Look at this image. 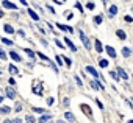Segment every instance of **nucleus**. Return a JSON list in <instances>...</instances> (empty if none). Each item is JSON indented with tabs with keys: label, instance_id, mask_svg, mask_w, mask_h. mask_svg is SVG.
I'll return each mask as SVG.
<instances>
[{
	"label": "nucleus",
	"instance_id": "1",
	"mask_svg": "<svg viewBox=\"0 0 133 123\" xmlns=\"http://www.w3.org/2000/svg\"><path fill=\"white\" fill-rule=\"evenodd\" d=\"M80 39H82V42H83V45L86 47V48L91 50V42H89V39L86 38V34H85L83 31H80Z\"/></svg>",
	"mask_w": 133,
	"mask_h": 123
},
{
	"label": "nucleus",
	"instance_id": "2",
	"mask_svg": "<svg viewBox=\"0 0 133 123\" xmlns=\"http://www.w3.org/2000/svg\"><path fill=\"white\" fill-rule=\"evenodd\" d=\"M33 93L34 95H42V83L38 81V83L33 86Z\"/></svg>",
	"mask_w": 133,
	"mask_h": 123
},
{
	"label": "nucleus",
	"instance_id": "3",
	"mask_svg": "<svg viewBox=\"0 0 133 123\" xmlns=\"http://www.w3.org/2000/svg\"><path fill=\"white\" fill-rule=\"evenodd\" d=\"M56 27H58V30H63V31H69V33H74L72 27H67V25H61V23H56Z\"/></svg>",
	"mask_w": 133,
	"mask_h": 123
},
{
	"label": "nucleus",
	"instance_id": "4",
	"mask_svg": "<svg viewBox=\"0 0 133 123\" xmlns=\"http://www.w3.org/2000/svg\"><path fill=\"white\" fill-rule=\"evenodd\" d=\"M80 108H82V111H83V112H85L86 115H88V117H92V112H91V109H89L88 104H82Z\"/></svg>",
	"mask_w": 133,
	"mask_h": 123
},
{
	"label": "nucleus",
	"instance_id": "5",
	"mask_svg": "<svg viewBox=\"0 0 133 123\" xmlns=\"http://www.w3.org/2000/svg\"><path fill=\"white\" fill-rule=\"evenodd\" d=\"M2 5L5 8H9V9H17V6L14 3H11V2H6V0H5V2H2Z\"/></svg>",
	"mask_w": 133,
	"mask_h": 123
},
{
	"label": "nucleus",
	"instance_id": "6",
	"mask_svg": "<svg viewBox=\"0 0 133 123\" xmlns=\"http://www.w3.org/2000/svg\"><path fill=\"white\" fill-rule=\"evenodd\" d=\"M6 97H8V98H16V92H14V89H11V87H6Z\"/></svg>",
	"mask_w": 133,
	"mask_h": 123
},
{
	"label": "nucleus",
	"instance_id": "7",
	"mask_svg": "<svg viewBox=\"0 0 133 123\" xmlns=\"http://www.w3.org/2000/svg\"><path fill=\"white\" fill-rule=\"evenodd\" d=\"M86 70H88V73H91V75H94L96 78L99 77V73H97V70H96L94 67H92V66H88V67H86Z\"/></svg>",
	"mask_w": 133,
	"mask_h": 123
},
{
	"label": "nucleus",
	"instance_id": "8",
	"mask_svg": "<svg viewBox=\"0 0 133 123\" xmlns=\"http://www.w3.org/2000/svg\"><path fill=\"white\" fill-rule=\"evenodd\" d=\"M107 53L110 55V58H116V51H114V48H113V47H107Z\"/></svg>",
	"mask_w": 133,
	"mask_h": 123
},
{
	"label": "nucleus",
	"instance_id": "9",
	"mask_svg": "<svg viewBox=\"0 0 133 123\" xmlns=\"http://www.w3.org/2000/svg\"><path fill=\"white\" fill-rule=\"evenodd\" d=\"M118 77H121V78H124V80H127V78H129V75H127L125 72H124V69H118Z\"/></svg>",
	"mask_w": 133,
	"mask_h": 123
},
{
	"label": "nucleus",
	"instance_id": "10",
	"mask_svg": "<svg viewBox=\"0 0 133 123\" xmlns=\"http://www.w3.org/2000/svg\"><path fill=\"white\" fill-rule=\"evenodd\" d=\"M28 14L31 16V19H33V20H39V17H38V14L34 13V11H33L31 8H28Z\"/></svg>",
	"mask_w": 133,
	"mask_h": 123
},
{
	"label": "nucleus",
	"instance_id": "11",
	"mask_svg": "<svg viewBox=\"0 0 133 123\" xmlns=\"http://www.w3.org/2000/svg\"><path fill=\"white\" fill-rule=\"evenodd\" d=\"M9 56H11V58H13V59H14V61H17V62H19V61L22 59V58H20L19 55H17V53H16V51H11V53H9Z\"/></svg>",
	"mask_w": 133,
	"mask_h": 123
},
{
	"label": "nucleus",
	"instance_id": "12",
	"mask_svg": "<svg viewBox=\"0 0 133 123\" xmlns=\"http://www.w3.org/2000/svg\"><path fill=\"white\" fill-rule=\"evenodd\" d=\"M50 119H52V115H50V114H47V115H42L41 119H39V123H45V122H47V120H50Z\"/></svg>",
	"mask_w": 133,
	"mask_h": 123
},
{
	"label": "nucleus",
	"instance_id": "13",
	"mask_svg": "<svg viewBox=\"0 0 133 123\" xmlns=\"http://www.w3.org/2000/svg\"><path fill=\"white\" fill-rule=\"evenodd\" d=\"M64 117H66V120H69V122H75V117H74V114H71V112H66Z\"/></svg>",
	"mask_w": 133,
	"mask_h": 123
},
{
	"label": "nucleus",
	"instance_id": "14",
	"mask_svg": "<svg viewBox=\"0 0 133 123\" xmlns=\"http://www.w3.org/2000/svg\"><path fill=\"white\" fill-rule=\"evenodd\" d=\"M5 31H6L8 34H13V33H14V28L11 27V25H8V23H6V25H5Z\"/></svg>",
	"mask_w": 133,
	"mask_h": 123
},
{
	"label": "nucleus",
	"instance_id": "15",
	"mask_svg": "<svg viewBox=\"0 0 133 123\" xmlns=\"http://www.w3.org/2000/svg\"><path fill=\"white\" fill-rule=\"evenodd\" d=\"M122 55H124L125 58H129V56L132 55V51H130V48H129V47H125V48H122Z\"/></svg>",
	"mask_w": 133,
	"mask_h": 123
},
{
	"label": "nucleus",
	"instance_id": "16",
	"mask_svg": "<svg viewBox=\"0 0 133 123\" xmlns=\"http://www.w3.org/2000/svg\"><path fill=\"white\" fill-rule=\"evenodd\" d=\"M116 13H118V6H116V5H111V6H110V14L114 16Z\"/></svg>",
	"mask_w": 133,
	"mask_h": 123
},
{
	"label": "nucleus",
	"instance_id": "17",
	"mask_svg": "<svg viewBox=\"0 0 133 123\" xmlns=\"http://www.w3.org/2000/svg\"><path fill=\"white\" fill-rule=\"evenodd\" d=\"M116 33H118V38H119V39H122V41H124V39L127 38V34H125V33H124L122 30H118Z\"/></svg>",
	"mask_w": 133,
	"mask_h": 123
},
{
	"label": "nucleus",
	"instance_id": "18",
	"mask_svg": "<svg viewBox=\"0 0 133 123\" xmlns=\"http://www.w3.org/2000/svg\"><path fill=\"white\" fill-rule=\"evenodd\" d=\"M66 44H67L69 47H71V50H72V51H77V47H75V45L71 42V39H66Z\"/></svg>",
	"mask_w": 133,
	"mask_h": 123
},
{
	"label": "nucleus",
	"instance_id": "19",
	"mask_svg": "<svg viewBox=\"0 0 133 123\" xmlns=\"http://www.w3.org/2000/svg\"><path fill=\"white\" fill-rule=\"evenodd\" d=\"M91 87H92V89H96V90L102 89V87H100V84H97V81H91Z\"/></svg>",
	"mask_w": 133,
	"mask_h": 123
},
{
	"label": "nucleus",
	"instance_id": "20",
	"mask_svg": "<svg viewBox=\"0 0 133 123\" xmlns=\"http://www.w3.org/2000/svg\"><path fill=\"white\" fill-rule=\"evenodd\" d=\"M0 112H3V114H9V112H11V108L3 106V108H0Z\"/></svg>",
	"mask_w": 133,
	"mask_h": 123
},
{
	"label": "nucleus",
	"instance_id": "21",
	"mask_svg": "<svg viewBox=\"0 0 133 123\" xmlns=\"http://www.w3.org/2000/svg\"><path fill=\"white\" fill-rule=\"evenodd\" d=\"M61 61H64V62L67 64V66H69V67H71V66H72V61H71V59H69V58H66V56H61Z\"/></svg>",
	"mask_w": 133,
	"mask_h": 123
},
{
	"label": "nucleus",
	"instance_id": "22",
	"mask_svg": "<svg viewBox=\"0 0 133 123\" xmlns=\"http://www.w3.org/2000/svg\"><path fill=\"white\" fill-rule=\"evenodd\" d=\"M8 69H9V72H11V73H13V75H16V73H19V70H17V69H16L14 66H13V64H11V66H9Z\"/></svg>",
	"mask_w": 133,
	"mask_h": 123
},
{
	"label": "nucleus",
	"instance_id": "23",
	"mask_svg": "<svg viewBox=\"0 0 133 123\" xmlns=\"http://www.w3.org/2000/svg\"><path fill=\"white\" fill-rule=\"evenodd\" d=\"M25 53L30 56V58H34V56H36V53H33V50H30V48H25Z\"/></svg>",
	"mask_w": 133,
	"mask_h": 123
},
{
	"label": "nucleus",
	"instance_id": "24",
	"mask_svg": "<svg viewBox=\"0 0 133 123\" xmlns=\"http://www.w3.org/2000/svg\"><path fill=\"white\" fill-rule=\"evenodd\" d=\"M99 66H100V67H108V61H107V59H100Z\"/></svg>",
	"mask_w": 133,
	"mask_h": 123
},
{
	"label": "nucleus",
	"instance_id": "25",
	"mask_svg": "<svg viewBox=\"0 0 133 123\" xmlns=\"http://www.w3.org/2000/svg\"><path fill=\"white\" fill-rule=\"evenodd\" d=\"M96 50L99 51V53L102 51V45H100V41H96Z\"/></svg>",
	"mask_w": 133,
	"mask_h": 123
},
{
	"label": "nucleus",
	"instance_id": "26",
	"mask_svg": "<svg viewBox=\"0 0 133 123\" xmlns=\"http://www.w3.org/2000/svg\"><path fill=\"white\" fill-rule=\"evenodd\" d=\"M2 42H3V44H6V45H13V41H9V39H6V38H3V39H2Z\"/></svg>",
	"mask_w": 133,
	"mask_h": 123
},
{
	"label": "nucleus",
	"instance_id": "27",
	"mask_svg": "<svg viewBox=\"0 0 133 123\" xmlns=\"http://www.w3.org/2000/svg\"><path fill=\"white\" fill-rule=\"evenodd\" d=\"M86 8H88V9H94V8H96V5L92 3V2H88V3H86Z\"/></svg>",
	"mask_w": 133,
	"mask_h": 123
},
{
	"label": "nucleus",
	"instance_id": "28",
	"mask_svg": "<svg viewBox=\"0 0 133 123\" xmlns=\"http://www.w3.org/2000/svg\"><path fill=\"white\" fill-rule=\"evenodd\" d=\"M14 111H16V112H20V111H22V104H20V103H16Z\"/></svg>",
	"mask_w": 133,
	"mask_h": 123
},
{
	"label": "nucleus",
	"instance_id": "29",
	"mask_svg": "<svg viewBox=\"0 0 133 123\" xmlns=\"http://www.w3.org/2000/svg\"><path fill=\"white\" fill-rule=\"evenodd\" d=\"M94 22L99 25V23H102V16H97V17H94Z\"/></svg>",
	"mask_w": 133,
	"mask_h": 123
},
{
	"label": "nucleus",
	"instance_id": "30",
	"mask_svg": "<svg viewBox=\"0 0 133 123\" xmlns=\"http://www.w3.org/2000/svg\"><path fill=\"white\" fill-rule=\"evenodd\" d=\"M25 120H27L28 123H34V119H33L31 115H27V119H25Z\"/></svg>",
	"mask_w": 133,
	"mask_h": 123
},
{
	"label": "nucleus",
	"instance_id": "31",
	"mask_svg": "<svg viewBox=\"0 0 133 123\" xmlns=\"http://www.w3.org/2000/svg\"><path fill=\"white\" fill-rule=\"evenodd\" d=\"M0 59H6V55H5L3 50H0Z\"/></svg>",
	"mask_w": 133,
	"mask_h": 123
},
{
	"label": "nucleus",
	"instance_id": "32",
	"mask_svg": "<svg viewBox=\"0 0 133 123\" xmlns=\"http://www.w3.org/2000/svg\"><path fill=\"white\" fill-rule=\"evenodd\" d=\"M55 44H56V45H58V47H60V48H64V45H63V44L60 42V41H58V39H55Z\"/></svg>",
	"mask_w": 133,
	"mask_h": 123
},
{
	"label": "nucleus",
	"instance_id": "33",
	"mask_svg": "<svg viewBox=\"0 0 133 123\" xmlns=\"http://www.w3.org/2000/svg\"><path fill=\"white\" fill-rule=\"evenodd\" d=\"M33 111H34V112H44L42 108H33Z\"/></svg>",
	"mask_w": 133,
	"mask_h": 123
},
{
	"label": "nucleus",
	"instance_id": "34",
	"mask_svg": "<svg viewBox=\"0 0 133 123\" xmlns=\"http://www.w3.org/2000/svg\"><path fill=\"white\" fill-rule=\"evenodd\" d=\"M38 56L41 58V59H44V61H47V56H45V55H42V53H38Z\"/></svg>",
	"mask_w": 133,
	"mask_h": 123
},
{
	"label": "nucleus",
	"instance_id": "35",
	"mask_svg": "<svg viewBox=\"0 0 133 123\" xmlns=\"http://www.w3.org/2000/svg\"><path fill=\"white\" fill-rule=\"evenodd\" d=\"M53 101H55V100H53L52 97H49V98H47V104H53Z\"/></svg>",
	"mask_w": 133,
	"mask_h": 123
},
{
	"label": "nucleus",
	"instance_id": "36",
	"mask_svg": "<svg viewBox=\"0 0 133 123\" xmlns=\"http://www.w3.org/2000/svg\"><path fill=\"white\" fill-rule=\"evenodd\" d=\"M75 6H77V8H78V9H80V11H82V13H83V6H82V5H80L78 2H77V3H75Z\"/></svg>",
	"mask_w": 133,
	"mask_h": 123
},
{
	"label": "nucleus",
	"instance_id": "37",
	"mask_svg": "<svg viewBox=\"0 0 133 123\" xmlns=\"http://www.w3.org/2000/svg\"><path fill=\"white\" fill-rule=\"evenodd\" d=\"M56 62H58V66H61L63 61H61V56H56Z\"/></svg>",
	"mask_w": 133,
	"mask_h": 123
},
{
	"label": "nucleus",
	"instance_id": "38",
	"mask_svg": "<svg viewBox=\"0 0 133 123\" xmlns=\"http://www.w3.org/2000/svg\"><path fill=\"white\" fill-rule=\"evenodd\" d=\"M17 34H20L22 38H25V33H24V30H19V31H17Z\"/></svg>",
	"mask_w": 133,
	"mask_h": 123
},
{
	"label": "nucleus",
	"instance_id": "39",
	"mask_svg": "<svg viewBox=\"0 0 133 123\" xmlns=\"http://www.w3.org/2000/svg\"><path fill=\"white\" fill-rule=\"evenodd\" d=\"M110 75H111V77H113L114 80H118V78H119V77H118V75H116V72H111V73H110Z\"/></svg>",
	"mask_w": 133,
	"mask_h": 123
},
{
	"label": "nucleus",
	"instance_id": "40",
	"mask_svg": "<svg viewBox=\"0 0 133 123\" xmlns=\"http://www.w3.org/2000/svg\"><path fill=\"white\" fill-rule=\"evenodd\" d=\"M75 81H77V84H80V86H82V84H83V83H82V80H80L78 77H75Z\"/></svg>",
	"mask_w": 133,
	"mask_h": 123
},
{
	"label": "nucleus",
	"instance_id": "41",
	"mask_svg": "<svg viewBox=\"0 0 133 123\" xmlns=\"http://www.w3.org/2000/svg\"><path fill=\"white\" fill-rule=\"evenodd\" d=\"M8 83H9V84H11V86H14V84H16V81H14V80H13V78H9V81H8Z\"/></svg>",
	"mask_w": 133,
	"mask_h": 123
},
{
	"label": "nucleus",
	"instance_id": "42",
	"mask_svg": "<svg viewBox=\"0 0 133 123\" xmlns=\"http://www.w3.org/2000/svg\"><path fill=\"white\" fill-rule=\"evenodd\" d=\"M124 20H125V22H132V17H130V16H125Z\"/></svg>",
	"mask_w": 133,
	"mask_h": 123
},
{
	"label": "nucleus",
	"instance_id": "43",
	"mask_svg": "<svg viewBox=\"0 0 133 123\" xmlns=\"http://www.w3.org/2000/svg\"><path fill=\"white\" fill-rule=\"evenodd\" d=\"M97 106H99V108H100V109H103V104H102V103H100V101H99V100H97Z\"/></svg>",
	"mask_w": 133,
	"mask_h": 123
},
{
	"label": "nucleus",
	"instance_id": "44",
	"mask_svg": "<svg viewBox=\"0 0 133 123\" xmlns=\"http://www.w3.org/2000/svg\"><path fill=\"white\" fill-rule=\"evenodd\" d=\"M13 123H22V122H20V120H19V119H16V120H14V122H13Z\"/></svg>",
	"mask_w": 133,
	"mask_h": 123
},
{
	"label": "nucleus",
	"instance_id": "45",
	"mask_svg": "<svg viewBox=\"0 0 133 123\" xmlns=\"http://www.w3.org/2000/svg\"><path fill=\"white\" fill-rule=\"evenodd\" d=\"M3 123H13V122H11V120H8V119H6V120L3 122Z\"/></svg>",
	"mask_w": 133,
	"mask_h": 123
},
{
	"label": "nucleus",
	"instance_id": "46",
	"mask_svg": "<svg viewBox=\"0 0 133 123\" xmlns=\"http://www.w3.org/2000/svg\"><path fill=\"white\" fill-rule=\"evenodd\" d=\"M3 101V97H0V103H2Z\"/></svg>",
	"mask_w": 133,
	"mask_h": 123
},
{
	"label": "nucleus",
	"instance_id": "47",
	"mask_svg": "<svg viewBox=\"0 0 133 123\" xmlns=\"http://www.w3.org/2000/svg\"><path fill=\"white\" fill-rule=\"evenodd\" d=\"M127 123H133V122H132V120H130V122H127Z\"/></svg>",
	"mask_w": 133,
	"mask_h": 123
},
{
	"label": "nucleus",
	"instance_id": "48",
	"mask_svg": "<svg viewBox=\"0 0 133 123\" xmlns=\"http://www.w3.org/2000/svg\"><path fill=\"white\" fill-rule=\"evenodd\" d=\"M58 123H64V122H58Z\"/></svg>",
	"mask_w": 133,
	"mask_h": 123
}]
</instances>
